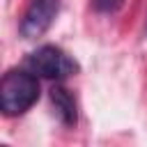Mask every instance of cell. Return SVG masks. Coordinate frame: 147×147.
<instances>
[{
	"mask_svg": "<svg viewBox=\"0 0 147 147\" xmlns=\"http://www.w3.org/2000/svg\"><path fill=\"white\" fill-rule=\"evenodd\" d=\"M25 69H30L32 74H37L39 78H46V80H64V78L78 74L80 64L69 53H64L60 46L44 44L25 55Z\"/></svg>",
	"mask_w": 147,
	"mask_h": 147,
	"instance_id": "obj_2",
	"label": "cell"
},
{
	"mask_svg": "<svg viewBox=\"0 0 147 147\" xmlns=\"http://www.w3.org/2000/svg\"><path fill=\"white\" fill-rule=\"evenodd\" d=\"M92 5L101 14H115L124 7V0H92Z\"/></svg>",
	"mask_w": 147,
	"mask_h": 147,
	"instance_id": "obj_5",
	"label": "cell"
},
{
	"mask_svg": "<svg viewBox=\"0 0 147 147\" xmlns=\"http://www.w3.org/2000/svg\"><path fill=\"white\" fill-rule=\"evenodd\" d=\"M48 96H51V103H53L57 119L64 126H76L78 124V103H76V96L71 94V90L64 87L62 83H55L51 87Z\"/></svg>",
	"mask_w": 147,
	"mask_h": 147,
	"instance_id": "obj_4",
	"label": "cell"
},
{
	"mask_svg": "<svg viewBox=\"0 0 147 147\" xmlns=\"http://www.w3.org/2000/svg\"><path fill=\"white\" fill-rule=\"evenodd\" d=\"M39 76L30 69H9L0 80V110L5 117H18L39 101Z\"/></svg>",
	"mask_w": 147,
	"mask_h": 147,
	"instance_id": "obj_1",
	"label": "cell"
},
{
	"mask_svg": "<svg viewBox=\"0 0 147 147\" xmlns=\"http://www.w3.org/2000/svg\"><path fill=\"white\" fill-rule=\"evenodd\" d=\"M145 34H147V21H145Z\"/></svg>",
	"mask_w": 147,
	"mask_h": 147,
	"instance_id": "obj_6",
	"label": "cell"
},
{
	"mask_svg": "<svg viewBox=\"0 0 147 147\" xmlns=\"http://www.w3.org/2000/svg\"><path fill=\"white\" fill-rule=\"evenodd\" d=\"M57 11H60V0H32L18 23V34L23 39L41 37L53 25Z\"/></svg>",
	"mask_w": 147,
	"mask_h": 147,
	"instance_id": "obj_3",
	"label": "cell"
}]
</instances>
